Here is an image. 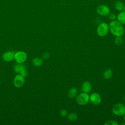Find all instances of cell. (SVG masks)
I'll list each match as a JSON object with an SVG mask.
<instances>
[{"label": "cell", "instance_id": "obj_1", "mask_svg": "<svg viewBox=\"0 0 125 125\" xmlns=\"http://www.w3.org/2000/svg\"><path fill=\"white\" fill-rule=\"evenodd\" d=\"M111 33L116 37H121L124 33V28L122 24L118 21H112L109 25Z\"/></svg>", "mask_w": 125, "mask_h": 125}, {"label": "cell", "instance_id": "obj_2", "mask_svg": "<svg viewBox=\"0 0 125 125\" xmlns=\"http://www.w3.org/2000/svg\"><path fill=\"white\" fill-rule=\"evenodd\" d=\"M112 111L116 116H122L125 114V105L122 103L116 104L113 106Z\"/></svg>", "mask_w": 125, "mask_h": 125}, {"label": "cell", "instance_id": "obj_3", "mask_svg": "<svg viewBox=\"0 0 125 125\" xmlns=\"http://www.w3.org/2000/svg\"><path fill=\"white\" fill-rule=\"evenodd\" d=\"M109 30V25L105 22H102L98 25L97 32L99 36L104 37L107 34Z\"/></svg>", "mask_w": 125, "mask_h": 125}, {"label": "cell", "instance_id": "obj_4", "mask_svg": "<svg viewBox=\"0 0 125 125\" xmlns=\"http://www.w3.org/2000/svg\"><path fill=\"white\" fill-rule=\"evenodd\" d=\"M89 101V96L88 93L84 92L79 94L76 97L77 103L81 105H85L87 104Z\"/></svg>", "mask_w": 125, "mask_h": 125}, {"label": "cell", "instance_id": "obj_5", "mask_svg": "<svg viewBox=\"0 0 125 125\" xmlns=\"http://www.w3.org/2000/svg\"><path fill=\"white\" fill-rule=\"evenodd\" d=\"M14 70L15 73L20 74L23 77H26L28 75V72L26 69L25 66L21 63L16 64L14 67Z\"/></svg>", "mask_w": 125, "mask_h": 125}, {"label": "cell", "instance_id": "obj_6", "mask_svg": "<svg viewBox=\"0 0 125 125\" xmlns=\"http://www.w3.org/2000/svg\"><path fill=\"white\" fill-rule=\"evenodd\" d=\"M27 55L23 51H18L14 54V59L16 62L19 63H22L24 62L27 59Z\"/></svg>", "mask_w": 125, "mask_h": 125}, {"label": "cell", "instance_id": "obj_7", "mask_svg": "<svg viewBox=\"0 0 125 125\" xmlns=\"http://www.w3.org/2000/svg\"><path fill=\"white\" fill-rule=\"evenodd\" d=\"M101 97L100 95L96 92H93L89 96V101L94 105H98L101 102Z\"/></svg>", "mask_w": 125, "mask_h": 125}, {"label": "cell", "instance_id": "obj_8", "mask_svg": "<svg viewBox=\"0 0 125 125\" xmlns=\"http://www.w3.org/2000/svg\"><path fill=\"white\" fill-rule=\"evenodd\" d=\"M97 12L100 15L105 16L108 15L110 13V9L108 6L102 5L98 7L97 8Z\"/></svg>", "mask_w": 125, "mask_h": 125}, {"label": "cell", "instance_id": "obj_9", "mask_svg": "<svg viewBox=\"0 0 125 125\" xmlns=\"http://www.w3.org/2000/svg\"><path fill=\"white\" fill-rule=\"evenodd\" d=\"M24 81V77L20 74H18L15 76L14 78V84L16 87L19 88L23 85Z\"/></svg>", "mask_w": 125, "mask_h": 125}, {"label": "cell", "instance_id": "obj_10", "mask_svg": "<svg viewBox=\"0 0 125 125\" xmlns=\"http://www.w3.org/2000/svg\"><path fill=\"white\" fill-rule=\"evenodd\" d=\"M14 54L12 51H7L3 54L2 58L6 62H10L14 59Z\"/></svg>", "mask_w": 125, "mask_h": 125}, {"label": "cell", "instance_id": "obj_11", "mask_svg": "<svg viewBox=\"0 0 125 125\" xmlns=\"http://www.w3.org/2000/svg\"><path fill=\"white\" fill-rule=\"evenodd\" d=\"M92 89V86L91 83L88 81L84 82L82 85V90L83 92L85 93H89Z\"/></svg>", "mask_w": 125, "mask_h": 125}, {"label": "cell", "instance_id": "obj_12", "mask_svg": "<svg viewBox=\"0 0 125 125\" xmlns=\"http://www.w3.org/2000/svg\"><path fill=\"white\" fill-rule=\"evenodd\" d=\"M77 89L75 87L70 88L68 92V96L70 98H74L77 95Z\"/></svg>", "mask_w": 125, "mask_h": 125}, {"label": "cell", "instance_id": "obj_13", "mask_svg": "<svg viewBox=\"0 0 125 125\" xmlns=\"http://www.w3.org/2000/svg\"><path fill=\"white\" fill-rule=\"evenodd\" d=\"M32 63L33 65L37 67L41 66L43 63V60L41 58H34L32 60Z\"/></svg>", "mask_w": 125, "mask_h": 125}, {"label": "cell", "instance_id": "obj_14", "mask_svg": "<svg viewBox=\"0 0 125 125\" xmlns=\"http://www.w3.org/2000/svg\"><path fill=\"white\" fill-rule=\"evenodd\" d=\"M117 19L122 24H125V12H120L117 16Z\"/></svg>", "mask_w": 125, "mask_h": 125}, {"label": "cell", "instance_id": "obj_15", "mask_svg": "<svg viewBox=\"0 0 125 125\" xmlns=\"http://www.w3.org/2000/svg\"><path fill=\"white\" fill-rule=\"evenodd\" d=\"M112 71L110 69H107L104 73V77L106 80L110 79L112 76Z\"/></svg>", "mask_w": 125, "mask_h": 125}, {"label": "cell", "instance_id": "obj_16", "mask_svg": "<svg viewBox=\"0 0 125 125\" xmlns=\"http://www.w3.org/2000/svg\"><path fill=\"white\" fill-rule=\"evenodd\" d=\"M115 8L118 11H122L123 10L124 7V3L121 1H117L115 4Z\"/></svg>", "mask_w": 125, "mask_h": 125}, {"label": "cell", "instance_id": "obj_17", "mask_svg": "<svg viewBox=\"0 0 125 125\" xmlns=\"http://www.w3.org/2000/svg\"><path fill=\"white\" fill-rule=\"evenodd\" d=\"M68 119L71 121H74L77 119V115L75 113H70L67 116Z\"/></svg>", "mask_w": 125, "mask_h": 125}, {"label": "cell", "instance_id": "obj_18", "mask_svg": "<svg viewBox=\"0 0 125 125\" xmlns=\"http://www.w3.org/2000/svg\"><path fill=\"white\" fill-rule=\"evenodd\" d=\"M123 42V40L121 37H116L115 39V43L118 45H121Z\"/></svg>", "mask_w": 125, "mask_h": 125}, {"label": "cell", "instance_id": "obj_19", "mask_svg": "<svg viewBox=\"0 0 125 125\" xmlns=\"http://www.w3.org/2000/svg\"><path fill=\"white\" fill-rule=\"evenodd\" d=\"M104 125H118V123L115 120H109L106 121Z\"/></svg>", "mask_w": 125, "mask_h": 125}, {"label": "cell", "instance_id": "obj_20", "mask_svg": "<svg viewBox=\"0 0 125 125\" xmlns=\"http://www.w3.org/2000/svg\"><path fill=\"white\" fill-rule=\"evenodd\" d=\"M60 115L62 117H65L67 115V112L65 109H62L60 111Z\"/></svg>", "mask_w": 125, "mask_h": 125}, {"label": "cell", "instance_id": "obj_21", "mask_svg": "<svg viewBox=\"0 0 125 125\" xmlns=\"http://www.w3.org/2000/svg\"><path fill=\"white\" fill-rule=\"evenodd\" d=\"M108 18L110 20H112V21H114L115 20V18H116V16L113 13H109L108 14Z\"/></svg>", "mask_w": 125, "mask_h": 125}, {"label": "cell", "instance_id": "obj_22", "mask_svg": "<svg viewBox=\"0 0 125 125\" xmlns=\"http://www.w3.org/2000/svg\"><path fill=\"white\" fill-rule=\"evenodd\" d=\"M49 53H48V52H45L44 53L43 55H42V58L44 60H46L47 59H48V58L49 57Z\"/></svg>", "mask_w": 125, "mask_h": 125}, {"label": "cell", "instance_id": "obj_23", "mask_svg": "<svg viewBox=\"0 0 125 125\" xmlns=\"http://www.w3.org/2000/svg\"><path fill=\"white\" fill-rule=\"evenodd\" d=\"M123 116H124V117H123V118H124V121L125 122V114Z\"/></svg>", "mask_w": 125, "mask_h": 125}, {"label": "cell", "instance_id": "obj_24", "mask_svg": "<svg viewBox=\"0 0 125 125\" xmlns=\"http://www.w3.org/2000/svg\"><path fill=\"white\" fill-rule=\"evenodd\" d=\"M124 11L125 12V6H124V9H123Z\"/></svg>", "mask_w": 125, "mask_h": 125}, {"label": "cell", "instance_id": "obj_25", "mask_svg": "<svg viewBox=\"0 0 125 125\" xmlns=\"http://www.w3.org/2000/svg\"><path fill=\"white\" fill-rule=\"evenodd\" d=\"M124 101H125V97L124 98Z\"/></svg>", "mask_w": 125, "mask_h": 125}, {"label": "cell", "instance_id": "obj_26", "mask_svg": "<svg viewBox=\"0 0 125 125\" xmlns=\"http://www.w3.org/2000/svg\"></svg>", "mask_w": 125, "mask_h": 125}]
</instances>
